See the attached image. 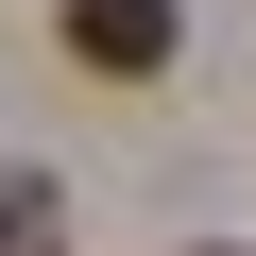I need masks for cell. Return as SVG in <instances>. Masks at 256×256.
Instances as JSON below:
<instances>
[{
	"label": "cell",
	"mask_w": 256,
	"mask_h": 256,
	"mask_svg": "<svg viewBox=\"0 0 256 256\" xmlns=\"http://www.w3.org/2000/svg\"><path fill=\"white\" fill-rule=\"evenodd\" d=\"M34 239H52V188H34V171H0V256H34Z\"/></svg>",
	"instance_id": "cell-2"
},
{
	"label": "cell",
	"mask_w": 256,
	"mask_h": 256,
	"mask_svg": "<svg viewBox=\"0 0 256 256\" xmlns=\"http://www.w3.org/2000/svg\"><path fill=\"white\" fill-rule=\"evenodd\" d=\"M188 52V0H68V68H102V86H154Z\"/></svg>",
	"instance_id": "cell-1"
}]
</instances>
